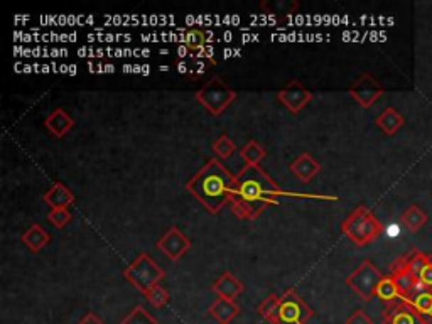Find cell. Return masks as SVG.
Instances as JSON below:
<instances>
[{
	"instance_id": "obj_1",
	"label": "cell",
	"mask_w": 432,
	"mask_h": 324,
	"mask_svg": "<svg viewBox=\"0 0 432 324\" xmlns=\"http://www.w3.org/2000/svg\"><path fill=\"white\" fill-rule=\"evenodd\" d=\"M279 196L338 201V196L299 195V193L284 191L264 169H260V166H245L235 176L230 205H232V211L235 213L237 218L255 220L267 206L279 205Z\"/></svg>"
},
{
	"instance_id": "obj_2",
	"label": "cell",
	"mask_w": 432,
	"mask_h": 324,
	"mask_svg": "<svg viewBox=\"0 0 432 324\" xmlns=\"http://www.w3.org/2000/svg\"><path fill=\"white\" fill-rule=\"evenodd\" d=\"M235 176L225 168L218 159H210L193 179L186 189L205 206L210 213H220L227 202L232 201V189Z\"/></svg>"
},
{
	"instance_id": "obj_3",
	"label": "cell",
	"mask_w": 432,
	"mask_h": 324,
	"mask_svg": "<svg viewBox=\"0 0 432 324\" xmlns=\"http://www.w3.org/2000/svg\"><path fill=\"white\" fill-rule=\"evenodd\" d=\"M341 232L351 243H355L357 247H364L370 245L372 242H375L382 235L384 227H382V223L378 222L370 208L360 205L343 220Z\"/></svg>"
},
{
	"instance_id": "obj_4",
	"label": "cell",
	"mask_w": 432,
	"mask_h": 324,
	"mask_svg": "<svg viewBox=\"0 0 432 324\" xmlns=\"http://www.w3.org/2000/svg\"><path fill=\"white\" fill-rule=\"evenodd\" d=\"M164 270L157 265L148 254H139L137 259L124 270V277L130 286H134L144 296L147 294L152 287L159 286V282L164 279Z\"/></svg>"
},
{
	"instance_id": "obj_5",
	"label": "cell",
	"mask_w": 432,
	"mask_h": 324,
	"mask_svg": "<svg viewBox=\"0 0 432 324\" xmlns=\"http://www.w3.org/2000/svg\"><path fill=\"white\" fill-rule=\"evenodd\" d=\"M195 98L211 115L220 117L237 100V92L233 88H230L220 76H215L205 87L198 90Z\"/></svg>"
},
{
	"instance_id": "obj_6",
	"label": "cell",
	"mask_w": 432,
	"mask_h": 324,
	"mask_svg": "<svg viewBox=\"0 0 432 324\" xmlns=\"http://www.w3.org/2000/svg\"><path fill=\"white\" fill-rule=\"evenodd\" d=\"M384 279V274L370 260H363L353 272L346 277V286L357 294L360 299L368 303L375 297L377 287Z\"/></svg>"
},
{
	"instance_id": "obj_7",
	"label": "cell",
	"mask_w": 432,
	"mask_h": 324,
	"mask_svg": "<svg viewBox=\"0 0 432 324\" xmlns=\"http://www.w3.org/2000/svg\"><path fill=\"white\" fill-rule=\"evenodd\" d=\"M314 310L304 303L296 289H287L279 303V324H308Z\"/></svg>"
},
{
	"instance_id": "obj_8",
	"label": "cell",
	"mask_w": 432,
	"mask_h": 324,
	"mask_svg": "<svg viewBox=\"0 0 432 324\" xmlns=\"http://www.w3.org/2000/svg\"><path fill=\"white\" fill-rule=\"evenodd\" d=\"M348 93L362 108H372L380 100L382 94L385 93V90L370 73H363L351 85Z\"/></svg>"
},
{
	"instance_id": "obj_9",
	"label": "cell",
	"mask_w": 432,
	"mask_h": 324,
	"mask_svg": "<svg viewBox=\"0 0 432 324\" xmlns=\"http://www.w3.org/2000/svg\"><path fill=\"white\" fill-rule=\"evenodd\" d=\"M390 276L395 279V284H397L402 301L411 299V297L416 296L417 292L424 291L422 289L418 277L414 276L411 270L407 269V265H405L404 255L390 265Z\"/></svg>"
},
{
	"instance_id": "obj_10",
	"label": "cell",
	"mask_w": 432,
	"mask_h": 324,
	"mask_svg": "<svg viewBox=\"0 0 432 324\" xmlns=\"http://www.w3.org/2000/svg\"><path fill=\"white\" fill-rule=\"evenodd\" d=\"M382 324H429L411 304L405 301H395L385 306L382 313Z\"/></svg>"
},
{
	"instance_id": "obj_11",
	"label": "cell",
	"mask_w": 432,
	"mask_h": 324,
	"mask_svg": "<svg viewBox=\"0 0 432 324\" xmlns=\"http://www.w3.org/2000/svg\"><path fill=\"white\" fill-rule=\"evenodd\" d=\"M156 249L168 256L169 260H179L191 249V240L179 228H169L156 243Z\"/></svg>"
},
{
	"instance_id": "obj_12",
	"label": "cell",
	"mask_w": 432,
	"mask_h": 324,
	"mask_svg": "<svg viewBox=\"0 0 432 324\" xmlns=\"http://www.w3.org/2000/svg\"><path fill=\"white\" fill-rule=\"evenodd\" d=\"M277 100L281 102L291 114L297 115L310 100H313V93H310L301 81L294 80L291 81L284 90H279Z\"/></svg>"
},
{
	"instance_id": "obj_13",
	"label": "cell",
	"mask_w": 432,
	"mask_h": 324,
	"mask_svg": "<svg viewBox=\"0 0 432 324\" xmlns=\"http://www.w3.org/2000/svg\"><path fill=\"white\" fill-rule=\"evenodd\" d=\"M289 171L301 183H309L310 179H314L321 173V164L308 152H303L294 162H291Z\"/></svg>"
},
{
	"instance_id": "obj_14",
	"label": "cell",
	"mask_w": 432,
	"mask_h": 324,
	"mask_svg": "<svg viewBox=\"0 0 432 324\" xmlns=\"http://www.w3.org/2000/svg\"><path fill=\"white\" fill-rule=\"evenodd\" d=\"M243 289H245L243 284L232 272H223L222 276L216 279L213 286H211V291L215 292L216 297H222V299L228 301H235L242 294Z\"/></svg>"
},
{
	"instance_id": "obj_15",
	"label": "cell",
	"mask_w": 432,
	"mask_h": 324,
	"mask_svg": "<svg viewBox=\"0 0 432 324\" xmlns=\"http://www.w3.org/2000/svg\"><path fill=\"white\" fill-rule=\"evenodd\" d=\"M43 200L51 210H68L75 202V195L71 193V189H68L63 183H54L53 186L44 193Z\"/></svg>"
},
{
	"instance_id": "obj_16",
	"label": "cell",
	"mask_w": 432,
	"mask_h": 324,
	"mask_svg": "<svg viewBox=\"0 0 432 324\" xmlns=\"http://www.w3.org/2000/svg\"><path fill=\"white\" fill-rule=\"evenodd\" d=\"M44 127H46L54 137L61 139L65 137L70 130H73L75 120L71 119L63 108H56V110L51 112V114L46 117V120H44Z\"/></svg>"
},
{
	"instance_id": "obj_17",
	"label": "cell",
	"mask_w": 432,
	"mask_h": 324,
	"mask_svg": "<svg viewBox=\"0 0 432 324\" xmlns=\"http://www.w3.org/2000/svg\"><path fill=\"white\" fill-rule=\"evenodd\" d=\"M240 308L235 301L222 299V297H216V301L208 308V314L215 319L218 324H230L238 316Z\"/></svg>"
},
{
	"instance_id": "obj_18",
	"label": "cell",
	"mask_w": 432,
	"mask_h": 324,
	"mask_svg": "<svg viewBox=\"0 0 432 324\" xmlns=\"http://www.w3.org/2000/svg\"><path fill=\"white\" fill-rule=\"evenodd\" d=\"M375 124H377V127L382 130V132H384L385 135H389V137H392V135H395L400 129L404 127L405 119L402 114H399L395 108L390 107V108H385V110L377 117Z\"/></svg>"
},
{
	"instance_id": "obj_19",
	"label": "cell",
	"mask_w": 432,
	"mask_h": 324,
	"mask_svg": "<svg viewBox=\"0 0 432 324\" xmlns=\"http://www.w3.org/2000/svg\"><path fill=\"white\" fill-rule=\"evenodd\" d=\"M21 240L31 252L38 254V252H40L44 247L48 245L49 240H51V237H49V233L43 227H40L39 223H34V225H31V227L27 228L24 233H22Z\"/></svg>"
},
{
	"instance_id": "obj_20",
	"label": "cell",
	"mask_w": 432,
	"mask_h": 324,
	"mask_svg": "<svg viewBox=\"0 0 432 324\" xmlns=\"http://www.w3.org/2000/svg\"><path fill=\"white\" fill-rule=\"evenodd\" d=\"M427 222H429V216H427L426 211H422L421 206L417 205L409 206V208L402 213V216H400V223H402L411 233H417L418 230L426 227Z\"/></svg>"
},
{
	"instance_id": "obj_21",
	"label": "cell",
	"mask_w": 432,
	"mask_h": 324,
	"mask_svg": "<svg viewBox=\"0 0 432 324\" xmlns=\"http://www.w3.org/2000/svg\"><path fill=\"white\" fill-rule=\"evenodd\" d=\"M375 297H378V299L385 304L395 303V301H402L397 284H395V279L392 276H384L380 284H378Z\"/></svg>"
},
{
	"instance_id": "obj_22",
	"label": "cell",
	"mask_w": 432,
	"mask_h": 324,
	"mask_svg": "<svg viewBox=\"0 0 432 324\" xmlns=\"http://www.w3.org/2000/svg\"><path fill=\"white\" fill-rule=\"evenodd\" d=\"M279 303H281V296L270 294L259 304L256 313H259L267 323L279 324Z\"/></svg>"
},
{
	"instance_id": "obj_23",
	"label": "cell",
	"mask_w": 432,
	"mask_h": 324,
	"mask_svg": "<svg viewBox=\"0 0 432 324\" xmlns=\"http://www.w3.org/2000/svg\"><path fill=\"white\" fill-rule=\"evenodd\" d=\"M405 303L411 304L422 318L427 319V321H431L432 319V292L421 291L417 292L416 296H412L411 299H405Z\"/></svg>"
},
{
	"instance_id": "obj_24",
	"label": "cell",
	"mask_w": 432,
	"mask_h": 324,
	"mask_svg": "<svg viewBox=\"0 0 432 324\" xmlns=\"http://www.w3.org/2000/svg\"><path fill=\"white\" fill-rule=\"evenodd\" d=\"M265 156H267V151L256 141H249L240 148V157L245 166H259Z\"/></svg>"
},
{
	"instance_id": "obj_25",
	"label": "cell",
	"mask_w": 432,
	"mask_h": 324,
	"mask_svg": "<svg viewBox=\"0 0 432 324\" xmlns=\"http://www.w3.org/2000/svg\"><path fill=\"white\" fill-rule=\"evenodd\" d=\"M119 324H161L144 306H135Z\"/></svg>"
},
{
	"instance_id": "obj_26",
	"label": "cell",
	"mask_w": 432,
	"mask_h": 324,
	"mask_svg": "<svg viewBox=\"0 0 432 324\" xmlns=\"http://www.w3.org/2000/svg\"><path fill=\"white\" fill-rule=\"evenodd\" d=\"M427 259H429V255L417 249H414L412 252H409L407 255H404V260H405V265H407V269L417 277H418V274H421V270L426 267Z\"/></svg>"
},
{
	"instance_id": "obj_27",
	"label": "cell",
	"mask_w": 432,
	"mask_h": 324,
	"mask_svg": "<svg viewBox=\"0 0 432 324\" xmlns=\"http://www.w3.org/2000/svg\"><path fill=\"white\" fill-rule=\"evenodd\" d=\"M235 151H237L235 142L230 141V137H227V135H220V137L213 142V152L216 156L222 157V159L232 157L235 154Z\"/></svg>"
},
{
	"instance_id": "obj_28",
	"label": "cell",
	"mask_w": 432,
	"mask_h": 324,
	"mask_svg": "<svg viewBox=\"0 0 432 324\" xmlns=\"http://www.w3.org/2000/svg\"><path fill=\"white\" fill-rule=\"evenodd\" d=\"M184 44L191 49V51H200V49L205 48L206 43V33L201 29H191L184 34Z\"/></svg>"
},
{
	"instance_id": "obj_29",
	"label": "cell",
	"mask_w": 432,
	"mask_h": 324,
	"mask_svg": "<svg viewBox=\"0 0 432 324\" xmlns=\"http://www.w3.org/2000/svg\"><path fill=\"white\" fill-rule=\"evenodd\" d=\"M146 299L152 306H154V308H159L161 309V308H164V306H168V303H169V292L166 291L164 287H162L161 284H159V286L152 287V289L147 292Z\"/></svg>"
},
{
	"instance_id": "obj_30",
	"label": "cell",
	"mask_w": 432,
	"mask_h": 324,
	"mask_svg": "<svg viewBox=\"0 0 432 324\" xmlns=\"http://www.w3.org/2000/svg\"><path fill=\"white\" fill-rule=\"evenodd\" d=\"M48 222L53 225L54 228L61 230L65 228L68 223L71 222V213L65 208H58V210H51L48 215Z\"/></svg>"
},
{
	"instance_id": "obj_31",
	"label": "cell",
	"mask_w": 432,
	"mask_h": 324,
	"mask_svg": "<svg viewBox=\"0 0 432 324\" xmlns=\"http://www.w3.org/2000/svg\"><path fill=\"white\" fill-rule=\"evenodd\" d=\"M418 281H421L422 289L432 292V255H429L426 267L418 274Z\"/></svg>"
},
{
	"instance_id": "obj_32",
	"label": "cell",
	"mask_w": 432,
	"mask_h": 324,
	"mask_svg": "<svg viewBox=\"0 0 432 324\" xmlns=\"http://www.w3.org/2000/svg\"><path fill=\"white\" fill-rule=\"evenodd\" d=\"M345 324H375V323H373V319L368 316L363 309H358L346 319Z\"/></svg>"
},
{
	"instance_id": "obj_33",
	"label": "cell",
	"mask_w": 432,
	"mask_h": 324,
	"mask_svg": "<svg viewBox=\"0 0 432 324\" xmlns=\"http://www.w3.org/2000/svg\"><path fill=\"white\" fill-rule=\"evenodd\" d=\"M76 324H105L94 313H87Z\"/></svg>"
}]
</instances>
